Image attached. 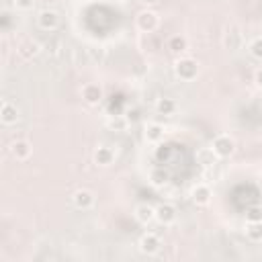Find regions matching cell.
Masks as SVG:
<instances>
[{
  "label": "cell",
  "mask_w": 262,
  "mask_h": 262,
  "mask_svg": "<svg viewBox=\"0 0 262 262\" xmlns=\"http://www.w3.org/2000/svg\"><path fill=\"white\" fill-rule=\"evenodd\" d=\"M174 74H176V78H180L184 82H190L199 74V61L192 59V57H178L176 63H174Z\"/></svg>",
  "instance_id": "1"
},
{
  "label": "cell",
  "mask_w": 262,
  "mask_h": 262,
  "mask_svg": "<svg viewBox=\"0 0 262 262\" xmlns=\"http://www.w3.org/2000/svg\"><path fill=\"white\" fill-rule=\"evenodd\" d=\"M211 149L215 151V156L219 160H225V158H231L233 151H235V139L227 133H219L213 141H211Z\"/></svg>",
  "instance_id": "2"
},
{
  "label": "cell",
  "mask_w": 262,
  "mask_h": 262,
  "mask_svg": "<svg viewBox=\"0 0 262 262\" xmlns=\"http://www.w3.org/2000/svg\"><path fill=\"white\" fill-rule=\"evenodd\" d=\"M135 25H137V29H139L141 33H154V31L160 27V16H158L154 10L145 8V10L137 12V16H135Z\"/></svg>",
  "instance_id": "3"
},
{
  "label": "cell",
  "mask_w": 262,
  "mask_h": 262,
  "mask_svg": "<svg viewBox=\"0 0 262 262\" xmlns=\"http://www.w3.org/2000/svg\"><path fill=\"white\" fill-rule=\"evenodd\" d=\"M178 219V211L172 203H162L156 207V221L160 225H172Z\"/></svg>",
  "instance_id": "4"
},
{
  "label": "cell",
  "mask_w": 262,
  "mask_h": 262,
  "mask_svg": "<svg viewBox=\"0 0 262 262\" xmlns=\"http://www.w3.org/2000/svg\"><path fill=\"white\" fill-rule=\"evenodd\" d=\"M139 252L141 254H145V256H154V254H158L160 252V248H162V239L156 235V233H143L141 237H139Z\"/></svg>",
  "instance_id": "5"
},
{
  "label": "cell",
  "mask_w": 262,
  "mask_h": 262,
  "mask_svg": "<svg viewBox=\"0 0 262 262\" xmlns=\"http://www.w3.org/2000/svg\"><path fill=\"white\" fill-rule=\"evenodd\" d=\"M8 151H10V156H12L16 162H27V160L31 158V154H33V145H31L27 139H16V141L10 143Z\"/></svg>",
  "instance_id": "6"
},
{
  "label": "cell",
  "mask_w": 262,
  "mask_h": 262,
  "mask_svg": "<svg viewBox=\"0 0 262 262\" xmlns=\"http://www.w3.org/2000/svg\"><path fill=\"white\" fill-rule=\"evenodd\" d=\"M102 96H104V92H102L100 84L88 82V84L82 86V98H84L86 104H92V106H94V104H98V102L102 100Z\"/></svg>",
  "instance_id": "7"
},
{
  "label": "cell",
  "mask_w": 262,
  "mask_h": 262,
  "mask_svg": "<svg viewBox=\"0 0 262 262\" xmlns=\"http://www.w3.org/2000/svg\"><path fill=\"white\" fill-rule=\"evenodd\" d=\"M72 201H74L76 209H80V211H88V209L94 207V201H96V199H94V192H92V190H88V188H80V190L74 192Z\"/></svg>",
  "instance_id": "8"
},
{
  "label": "cell",
  "mask_w": 262,
  "mask_h": 262,
  "mask_svg": "<svg viewBox=\"0 0 262 262\" xmlns=\"http://www.w3.org/2000/svg\"><path fill=\"white\" fill-rule=\"evenodd\" d=\"M37 25H39V29H43V31H53V29H57V25H59V14H57L55 10H41V12L37 14Z\"/></svg>",
  "instance_id": "9"
},
{
  "label": "cell",
  "mask_w": 262,
  "mask_h": 262,
  "mask_svg": "<svg viewBox=\"0 0 262 262\" xmlns=\"http://www.w3.org/2000/svg\"><path fill=\"white\" fill-rule=\"evenodd\" d=\"M190 196H192V203H194V205L205 207V205H209V203H211L213 192H211V188H209L207 184H196V186L192 188Z\"/></svg>",
  "instance_id": "10"
},
{
  "label": "cell",
  "mask_w": 262,
  "mask_h": 262,
  "mask_svg": "<svg viewBox=\"0 0 262 262\" xmlns=\"http://www.w3.org/2000/svg\"><path fill=\"white\" fill-rule=\"evenodd\" d=\"M18 108H16V104H12V102H2V106H0V121H2V125H14L16 121H18Z\"/></svg>",
  "instance_id": "11"
},
{
  "label": "cell",
  "mask_w": 262,
  "mask_h": 262,
  "mask_svg": "<svg viewBox=\"0 0 262 262\" xmlns=\"http://www.w3.org/2000/svg\"><path fill=\"white\" fill-rule=\"evenodd\" d=\"M143 135H145V139H147L149 143H158V141L164 139V135H166V127H164L162 123H147Z\"/></svg>",
  "instance_id": "12"
},
{
  "label": "cell",
  "mask_w": 262,
  "mask_h": 262,
  "mask_svg": "<svg viewBox=\"0 0 262 262\" xmlns=\"http://www.w3.org/2000/svg\"><path fill=\"white\" fill-rule=\"evenodd\" d=\"M133 215H135V219L141 225H147V223H151L156 219V209L151 205H147V203H141V205L135 207V213Z\"/></svg>",
  "instance_id": "13"
},
{
  "label": "cell",
  "mask_w": 262,
  "mask_h": 262,
  "mask_svg": "<svg viewBox=\"0 0 262 262\" xmlns=\"http://www.w3.org/2000/svg\"><path fill=\"white\" fill-rule=\"evenodd\" d=\"M94 162L98 166H104L106 168V166H111L115 162V151L111 147H106V145H98L96 151H94Z\"/></svg>",
  "instance_id": "14"
},
{
  "label": "cell",
  "mask_w": 262,
  "mask_h": 262,
  "mask_svg": "<svg viewBox=\"0 0 262 262\" xmlns=\"http://www.w3.org/2000/svg\"><path fill=\"white\" fill-rule=\"evenodd\" d=\"M156 111H158V115L172 117V115L176 113V100L170 98V96H162V98H158V102H156Z\"/></svg>",
  "instance_id": "15"
},
{
  "label": "cell",
  "mask_w": 262,
  "mask_h": 262,
  "mask_svg": "<svg viewBox=\"0 0 262 262\" xmlns=\"http://www.w3.org/2000/svg\"><path fill=\"white\" fill-rule=\"evenodd\" d=\"M168 49H170V53H174V55L184 53V51L188 49L186 37H182V35H172V37L168 39Z\"/></svg>",
  "instance_id": "16"
},
{
  "label": "cell",
  "mask_w": 262,
  "mask_h": 262,
  "mask_svg": "<svg viewBox=\"0 0 262 262\" xmlns=\"http://www.w3.org/2000/svg\"><path fill=\"white\" fill-rule=\"evenodd\" d=\"M246 235L250 242H262V221H246Z\"/></svg>",
  "instance_id": "17"
},
{
  "label": "cell",
  "mask_w": 262,
  "mask_h": 262,
  "mask_svg": "<svg viewBox=\"0 0 262 262\" xmlns=\"http://www.w3.org/2000/svg\"><path fill=\"white\" fill-rule=\"evenodd\" d=\"M106 127H108L111 131H127V129H129V119H127V117H121V115L111 117V119L106 121Z\"/></svg>",
  "instance_id": "18"
},
{
  "label": "cell",
  "mask_w": 262,
  "mask_h": 262,
  "mask_svg": "<svg viewBox=\"0 0 262 262\" xmlns=\"http://www.w3.org/2000/svg\"><path fill=\"white\" fill-rule=\"evenodd\" d=\"M239 41H242V37H239V33H237V31H227V33H225V39H223L225 47L235 49V47L239 45Z\"/></svg>",
  "instance_id": "19"
},
{
  "label": "cell",
  "mask_w": 262,
  "mask_h": 262,
  "mask_svg": "<svg viewBox=\"0 0 262 262\" xmlns=\"http://www.w3.org/2000/svg\"><path fill=\"white\" fill-rule=\"evenodd\" d=\"M199 160H201L205 166H213L215 160H217V156H215V151H213L211 147H207V149H201V151H199Z\"/></svg>",
  "instance_id": "20"
},
{
  "label": "cell",
  "mask_w": 262,
  "mask_h": 262,
  "mask_svg": "<svg viewBox=\"0 0 262 262\" xmlns=\"http://www.w3.org/2000/svg\"><path fill=\"white\" fill-rule=\"evenodd\" d=\"M246 221H262V207L252 205L246 209Z\"/></svg>",
  "instance_id": "21"
},
{
  "label": "cell",
  "mask_w": 262,
  "mask_h": 262,
  "mask_svg": "<svg viewBox=\"0 0 262 262\" xmlns=\"http://www.w3.org/2000/svg\"><path fill=\"white\" fill-rule=\"evenodd\" d=\"M18 53H20L23 57H31V55H37V53H39V45H37V43H25V45L18 49Z\"/></svg>",
  "instance_id": "22"
},
{
  "label": "cell",
  "mask_w": 262,
  "mask_h": 262,
  "mask_svg": "<svg viewBox=\"0 0 262 262\" xmlns=\"http://www.w3.org/2000/svg\"><path fill=\"white\" fill-rule=\"evenodd\" d=\"M250 53H252L256 59H262V37H256V39L250 43Z\"/></svg>",
  "instance_id": "23"
},
{
  "label": "cell",
  "mask_w": 262,
  "mask_h": 262,
  "mask_svg": "<svg viewBox=\"0 0 262 262\" xmlns=\"http://www.w3.org/2000/svg\"><path fill=\"white\" fill-rule=\"evenodd\" d=\"M14 6H16L18 10H33L35 0H14Z\"/></svg>",
  "instance_id": "24"
},
{
  "label": "cell",
  "mask_w": 262,
  "mask_h": 262,
  "mask_svg": "<svg viewBox=\"0 0 262 262\" xmlns=\"http://www.w3.org/2000/svg\"><path fill=\"white\" fill-rule=\"evenodd\" d=\"M151 182H154L156 186L164 184V182H166V174H164V172H160V170H154V172H151Z\"/></svg>",
  "instance_id": "25"
},
{
  "label": "cell",
  "mask_w": 262,
  "mask_h": 262,
  "mask_svg": "<svg viewBox=\"0 0 262 262\" xmlns=\"http://www.w3.org/2000/svg\"><path fill=\"white\" fill-rule=\"evenodd\" d=\"M254 82H256V86H260V88H262V68H260V70H256V74H254Z\"/></svg>",
  "instance_id": "26"
},
{
  "label": "cell",
  "mask_w": 262,
  "mask_h": 262,
  "mask_svg": "<svg viewBox=\"0 0 262 262\" xmlns=\"http://www.w3.org/2000/svg\"><path fill=\"white\" fill-rule=\"evenodd\" d=\"M141 2H143V4H145V6H151V4H156V2H158V0H141Z\"/></svg>",
  "instance_id": "27"
},
{
  "label": "cell",
  "mask_w": 262,
  "mask_h": 262,
  "mask_svg": "<svg viewBox=\"0 0 262 262\" xmlns=\"http://www.w3.org/2000/svg\"><path fill=\"white\" fill-rule=\"evenodd\" d=\"M258 184L262 186V172H260V176H258Z\"/></svg>",
  "instance_id": "28"
},
{
  "label": "cell",
  "mask_w": 262,
  "mask_h": 262,
  "mask_svg": "<svg viewBox=\"0 0 262 262\" xmlns=\"http://www.w3.org/2000/svg\"><path fill=\"white\" fill-rule=\"evenodd\" d=\"M260 61H262V59H260Z\"/></svg>",
  "instance_id": "29"
}]
</instances>
